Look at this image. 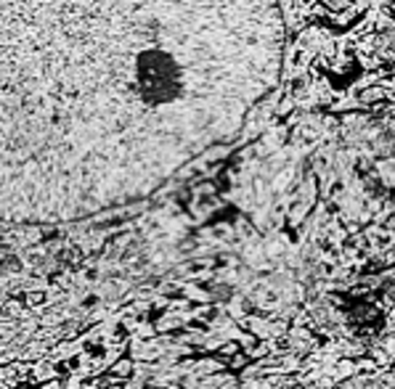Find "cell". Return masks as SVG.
I'll use <instances>...</instances> for the list:
<instances>
[{"instance_id": "cell-1", "label": "cell", "mask_w": 395, "mask_h": 389, "mask_svg": "<svg viewBox=\"0 0 395 389\" xmlns=\"http://www.w3.org/2000/svg\"><path fill=\"white\" fill-rule=\"evenodd\" d=\"M135 370H138V363L133 361V358H120V361H114L112 365H109V373H112L114 379H120L123 384H128V381L135 376Z\"/></svg>"}, {"instance_id": "cell-3", "label": "cell", "mask_w": 395, "mask_h": 389, "mask_svg": "<svg viewBox=\"0 0 395 389\" xmlns=\"http://www.w3.org/2000/svg\"><path fill=\"white\" fill-rule=\"evenodd\" d=\"M40 389H66V381H61V376H58V379H51L46 384H40Z\"/></svg>"}, {"instance_id": "cell-2", "label": "cell", "mask_w": 395, "mask_h": 389, "mask_svg": "<svg viewBox=\"0 0 395 389\" xmlns=\"http://www.w3.org/2000/svg\"><path fill=\"white\" fill-rule=\"evenodd\" d=\"M21 270H24V262L11 249H3V276H19Z\"/></svg>"}]
</instances>
